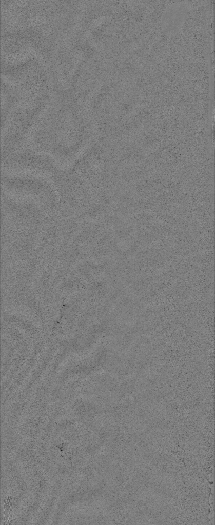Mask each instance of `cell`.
I'll return each mask as SVG.
<instances>
[{
  "label": "cell",
  "mask_w": 215,
  "mask_h": 525,
  "mask_svg": "<svg viewBox=\"0 0 215 525\" xmlns=\"http://www.w3.org/2000/svg\"><path fill=\"white\" fill-rule=\"evenodd\" d=\"M190 4L186 1L175 2L169 5L161 18L163 31L168 35L179 33L190 10Z\"/></svg>",
  "instance_id": "obj_1"
}]
</instances>
